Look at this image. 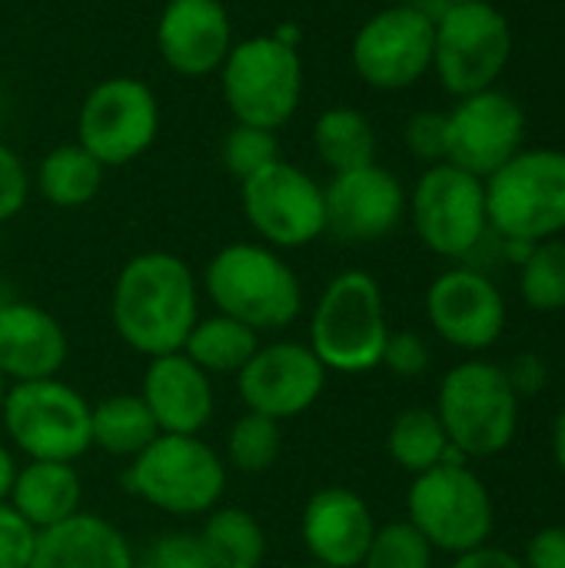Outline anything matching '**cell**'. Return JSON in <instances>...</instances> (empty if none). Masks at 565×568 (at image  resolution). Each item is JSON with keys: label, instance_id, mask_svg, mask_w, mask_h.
Instances as JSON below:
<instances>
[{"label": "cell", "instance_id": "cell-1", "mask_svg": "<svg viewBox=\"0 0 565 568\" xmlns=\"http://www.w3.org/2000/svg\"><path fill=\"white\" fill-rule=\"evenodd\" d=\"M200 280L167 250H147L123 263L110 290V323L123 346L153 359L180 353L200 320Z\"/></svg>", "mask_w": 565, "mask_h": 568}, {"label": "cell", "instance_id": "cell-2", "mask_svg": "<svg viewBox=\"0 0 565 568\" xmlns=\"http://www.w3.org/2000/svg\"><path fill=\"white\" fill-rule=\"evenodd\" d=\"M216 313L253 333H283L303 313V283L280 250L253 240L220 246L200 280Z\"/></svg>", "mask_w": 565, "mask_h": 568}, {"label": "cell", "instance_id": "cell-3", "mask_svg": "<svg viewBox=\"0 0 565 568\" xmlns=\"http://www.w3.org/2000/svg\"><path fill=\"white\" fill-rule=\"evenodd\" d=\"M383 286L366 270L336 273L313 303L306 346L326 373L360 376L380 369L390 339Z\"/></svg>", "mask_w": 565, "mask_h": 568}, {"label": "cell", "instance_id": "cell-4", "mask_svg": "<svg viewBox=\"0 0 565 568\" xmlns=\"http://www.w3.org/2000/svg\"><path fill=\"white\" fill-rule=\"evenodd\" d=\"M123 489L173 519H203L223 503L226 463L203 436L160 433L123 469Z\"/></svg>", "mask_w": 565, "mask_h": 568}, {"label": "cell", "instance_id": "cell-5", "mask_svg": "<svg viewBox=\"0 0 565 568\" xmlns=\"http://www.w3.org/2000/svg\"><path fill=\"white\" fill-rule=\"evenodd\" d=\"M433 409L466 459L500 456L519 429V393L506 369L490 359L456 363L443 376Z\"/></svg>", "mask_w": 565, "mask_h": 568}, {"label": "cell", "instance_id": "cell-6", "mask_svg": "<svg viewBox=\"0 0 565 568\" xmlns=\"http://www.w3.org/2000/svg\"><path fill=\"white\" fill-rule=\"evenodd\" d=\"M483 186L490 233L500 240L543 243L565 233V150L523 146Z\"/></svg>", "mask_w": 565, "mask_h": 568}, {"label": "cell", "instance_id": "cell-7", "mask_svg": "<svg viewBox=\"0 0 565 568\" xmlns=\"http://www.w3.org/2000/svg\"><path fill=\"white\" fill-rule=\"evenodd\" d=\"M220 90L236 123L276 133L303 100L300 47L280 43L273 33L236 40L220 67Z\"/></svg>", "mask_w": 565, "mask_h": 568}, {"label": "cell", "instance_id": "cell-8", "mask_svg": "<svg viewBox=\"0 0 565 568\" xmlns=\"http://www.w3.org/2000/svg\"><path fill=\"white\" fill-rule=\"evenodd\" d=\"M406 523L433 546V552L463 556L490 546L496 529V506L470 463H443L413 476L406 489Z\"/></svg>", "mask_w": 565, "mask_h": 568}, {"label": "cell", "instance_id": "cell-9", "mask_svg": "<svg viewBox=\"0 0 565 568\" xmlns=\"http://www.w3.org/2000/svg\"><path fill=\"white\" fill-rule=\"evenodd\" d=\"M0 426L27 459L77 463L93 449L90 399L60 376L7 386Z\"/></svg>", "mask_w": 565, "mask_h": 568}, {"label": "cell", "instance_id": "cell-10", "mask_svg": "<svg viewBox=\"0 0 565 568\" xmlns=\"http://www.w3.org/2000/svg\"><path fill=\"white\" fill-rule=\"evenodd\" d=\"M513 53V27L490 0L453 3L436 13L433 73L460 100L496 87Z\"/></svg>", "mask_w": 565, "mask_h": 568}, {"label": "cell", "instance_id": "cell-11", "mask_svg": "<svg viewBox=\"0 0 565 568\" xmlns=\"http://www.w3.org/2000/svg\"><path fill=\"white\" fill-rule=\"evenodd\" d=\"M406 213L420 243L443 260H470L490 236L483 180L446 160L423 170Z\"/></svg>", "mask_w": 565, "mask_h": 568}, {"label": "cell", "instance_id": "cell-12", "mask_svg": "<svg viewBox=\"0 0 565 568\" xmlns=\"http://www.w3.org/2000/svg\"><path fill=\"white\" fill-rule=\"evenodd\" d=\"M160 133L157 93L127 73L100 80L80 103L77 143L107 170L140 160Z\"/></svg>", "mask_w": 565, "mask_h": 568}, {"label": "cell", "instance_id": "cell-13", "mask_svg": "<svg viewBox=\"0 0 565 568\" xmlns=\"http://www.w3.org/2000/svg\"><path fill=\"white\" fill-rule=\"evenodd\" d=\"M240 206L260 243L273 250H300L326 233L323 183L283 156L240 183Z\"/></svg>", "mask_w": 565, "mask_h": 568}, {"label": "cell", "instance_id": "cell-14", "mask_svg": "<svg viewBox=\"0 0 565 568\" xmlns=\"http://www.w3.org/2000/svg\"><path fill=\"white\" fill-rule=\"evenodd\" d=\"M436 13L393 3L373 13L350 43L356 77L373 90H406L433 70Z\"/></svg>", "mask_w": 565, "mask_h": 568}, {"label": "cell", "instance_id": "cell-15", "mask_svg": "<svg viewBox=\"0 0 565 568\" xmlns=\"http://www.w3.org/2000/svg\"><path fill=\"white\" fill-rule=\"evenodd\" d=\"M233 379L246 413L286 423L320 403L330 373L306 343L273 339L260 343L250 363Z\"/></svg>", "mask_w": 565, "mask_h": 568}, {"label": "cell", "instance_id": "cell-16", "mask_svg": "<svg viewBox=\"0 0 565 568\" xmlns=\"http://www.w3.org/2000/svg\"><path fill=\"white\" fill-rule=\"evenodd\" d=\"M526 140V113L500 87L460 97L446 113V163L486 180L509 163Z\"/></svg>", "mask_w": 565, "mask_h": 568}, {"label": "cell", "instance_id": "cell-17", "mask_svg": "<svg viewBox=\"0 0 565 568\" xmlns=\"http://www.w3.org/2000/svg\"><path fill=\"white\" fill-rule=\"evenodd\" d=\"M426 320L453 349L483 353L496 346L506 329V300L483 270L453 266L430 283Z\"/></svg>", "mask_w": 565, "mask_h": 568}, {"label": "cell", "instance_id": "cell-18", "mask_svg": "<svg viewBox=\"0 0 565 568\" xmlns=\"http://www.w3.org/2000/svg\"><path fill=\"white\" fill-rule=\"evenodd\" d=\"M326 233L343 243H376L406 216V190L400 176L380 163L333 173L323 183Z\"/></svg>", "mask_w": 565, "mask_h": 568}, {"label": "cell", "instance_id": "cell-19", "mask_svg": "<svg viewBox=\"0 0 565 568\" xmlns=\"http://www.w3.org/2000/svg\"><path fill=\"white\" fill-rule=\"evenodd\" d=\"M157 53L180 77L220 73L233 50V23L223 0H167L157 17Z\"/></svg>", "mask_w": 565, "mask_h": 568}, {"label": "cell", "instance_id": "cell-20", "mask_svg": "<svg viewBox=\"0 0 565 568\" xmlns=\"http://www.w3.org/2000/svg\"><path fill=\"white\" fill-rule=\"evenodd\" d=\"M376 536L370 503L346 486L316 489L300 516V539L316 566L360 568Z\"/></svg>", "mask_w": 565, "mask_h": 568}, {"label": "cell", "instance_id": "cell-21", "mask_svg": "<svg viewBox=\"0 0 565 568\" xmlns=\"http://www.w3.org/2000/svg\"><path fill=\"white\" fill-rule=\"evenodd\" d=\"M140 399L147 403L157 429L170 436H200L216 409L213 376H206L183 353L147 359Z\"/></svg>", "mask_w": 565, "mask_h": 568}, {"label": "cell", "instance_id": "cell-22", "mask_svg": "<svg viewBox=\"0 0 565 568\" xmlns=\"http://www.w3.org/2000/svg\"><path fill=\"white\" fill-rule=\"evenodd\" d=\"M70 339L63 323L27 300L0 303V376L7 386L53 379L67 366Z\"/></svg>", "mask_w": 565, "mask_h": 568}, {"label": "cell", "instance_id": "cell-23", "mask_svg": "<svg viewBox=\"0 0 565 568\" xmlns=\"http://www.w3.org/2000/svg\"><path fill=\"white\" fill-rule=\"evenodd\" d=\"M30 568H137V556L113 523L80 509L67 523L37 532Z\"/></svg>", "mask_w": 565, "mask_h": 568}, {"label": "cell", "instance_id": "cell-24", "mask_svg": "<svg viewBox=\"0 0 565 568\" xmlns=\"http://www.w3.org/2000/svg\"><path fill=\"white\" fill-rule=\"evenodd\" d=\"M7 506L33 529H53L83 509V479L73 463L27 459L17 466Z\"/></svg>", "mask_w": 565, "mask_h": 568}, {"label": "cell", "instance_id": "cell-25", "mask_svg": "<svg viewBox=\"0 0 565 568\" xmlns=\"http://www.w3.org/2000/svg\"><path fill=\"white\" fill-rule=\"evenodd\" d=\"M386 453L390 459L406 469L410 476L430 473L443 463L450 466H466L470 459L450 443L440 416L433 406H410L403 409L386 433Z\"/></svg>", "mask_w": 565, "mask_h": 568}, {"label": "cell", "instance_id": "cell-26", "mask_svg": "<svg viewBox=\"0 0 565 568\" xmlns=\"http://www.w3.org/2000/svg\"><path fill=\"white\" fill-rule=\"evenodd\" d=\"M160 436L140 393H117L90 403V443L113 459H133Z\"/></svg>", "mask_w": 565, "mask_h": 568}, {"label": "cell", "instance_id": "cell-27", "mask_svg": "<svg viewBox=\"0 0 565 568\" xmlns=\"http://www.w3.org/2000/svg\"><path fill=\"white\" fill-rule=\"evenodd\" d=\"M103 173L107 166L93 153H87L80 143H63V146H53L37 163L33 186L50 206L77 210V206H87L100 193Z\"/></svg>", "mask_w": 565, "mask_h": 568}, {"label": "cell", "instance_id": "cell-28", "mask_svg": "<svg viewBox=\"0 0 565 568\" xmlns=\"http://www.w3.org/2000/svg\"><path fill=\"white\" fill-rule=\"evenodd\" d=\"M313 150L330 173H346L376 163V130L366 113L353 106H330L313 123Z\"/></svg>", "mask_w": 565, "mask_h": 568}, {"label": "cell", "instance_id": "cell-29", "mask_svg": "<svg viewBox=\"0 0 565 568\" xmlns=\"http://www.w3.org/2000/svg\"><path fill=\"white\" fill-rule=\"evenodd\" d=\"M256 346H260V333L223 313H213L196 320L180 353L190 363H196L206 376H236L250 363Z\"/></svg>", "mask_w": 565, "mask_h": 568}, {"label": "cell", "instance_id": "cell-30", "mask_svg": "<svg viewBox=\"0 0 565 568\" xmlns=\"http://www.w3.org/2000/svg\"><path fill=\"white\" fill-rule=\"evenodd\" d=\"M213 568H263L266 532L260 519L236 506H216L196 529Z\"/></svg>", "mask_w": 565, "mask_h": 568}, {"label": "cell", "instance_id": "cell-31", "mask_svg": "<svg viewBox=\"0 0 565 568\" xmlns=\"http://www.w3.org/2000/svg\"><path fill=\"white\" fill-rule=\"evenodd\" d=\"M519 293L523 303L536 313H563L565 310V240L553 236L533 243L526 260L519 263Z\"/></svg>", "mask_w": 565, "mask_h": 568}, {"label": "cell", "instance_id": "cell-32", "mask_svg": "<svg viewBox=\"0 0 565 568\" xmlns=\"http://www.w3.org/2000/svg\"><path fill=\"white\" fill-rule=\"evenodd\" d=\"M280 449H283L280 423H273L266 416H256V413H243L226 433L223 463H226V469L233 466L236 473L260 476V473H270L276 466Z\"/></svg>", "mask_w": 565, "mask_h": 568}, {"label": "cell", "instance_id": "cell-33", "mask_svg": "<svg viewBox=\"0 0 565 568\" xmlns=\"http://www.w3.org/2000/svg\"><path fill=\"white\" fill-rule=\"evenodd\" d=\"M433 546L406 519H400L376 526L360 568H433Z\"/></svg>", "mask_w": 565, "mask_h": 568}, {"label": "cell", "instance_id": "cell-34", "mask_svg": "<svg viewBox=\"0 0 565 568\" xmlns=\"http://www.w3.org/2000/svg\"><path fill=\"white\" fill-rule=\"evenodd\" d=\"M223 166L230 176H236L240 183L250 180L253 173H260L263 166H270L273 160H280V140L273 130H260V126H246V123H233V130L223 136Z\"/></svg>", "mask_w": 565, "mask_h": 568}, {"label": "cell", "instance_id": "cell-35", "mask_svg": "<svg viewBox=\"0 0 565 568\" xmlns=\"http://www.w3.org/2000/svg\"><path fill=\"white\" fill-rule=\"evenodd\" d=\"M143 568H213L200 532H163L150 542Z\"/></svg>", "mask_w": 565, "mask_h": 568}, {"label": "cell", "instance_id": "cell-36", "mask_svg": "<svg viewBox=\"0 0 565 568\" xmlns=\"http://www.w3.org/2000/svg\"><path fill=\"white\" fill-rule=\"evenodd\" d=\"M406 146L416 160H423L426 166L443 163L446 160V113L440 110H420L406 120Z\"/></svg>", "mask_w": 565, "mask_h": 568}, {"label": "cell", "instance_id": "cell-37", "mask_svg": "<svg viewBox=\"0 0 565 568\" xmlns=\"http://www.w3.org/2000/svg\"><path fill=\"white\" fill-rule=\"evenodd\" d=\"M430 363H433V353H430L426 339L420 333L403 329V333H390L380 366H386L393 376L416 379V376H423L430 369Z\"/></svg>", "mask_w": 565, "mask_h": 568}, {"label": "cell", "instance_id": "cell-38", "mask_svg": "<svg viewBox=\"0 0 565 568\" xmlns=\"http://www.w3.org/2000/svg\"><path fill=\"white\" fill-rule=\"evenodd\" d=\"M27 200H30V173L17 156V150H10L0 140V226L20 216Z\"/></svg>", "mask_w": 565, "mask_h": 568}, {"label": "cell", "instance_id": "cell-39", "mask_svg": "<svg viewBox=\"0 0 565 568\" xmlns=\"http://www.w3.org/2000/svg\"><path fill=\"white\" fill-rule=\"evenodd\" d=\"M33 546L37 532L7 503H0V568H30Z\"/></svg>", "mask_w": 565, "mask_h": 568}, {"label": "cell", "instance_id": "cell-40", "mask_svg": "<svg viewBox=\"0 0 565 568\" xmlns=\"http://www.w3.org/2000/svg\"><path fill=\"white\" fill-rule=\"evenodd\" d=\"M523 568H565V526H546L526 542Z\"/></svg>", "mask_w": 565, "mask_h": 568}, {"label": "cell", "instance_id": "cell-41", "mask_svg": "<svg viewBox=\"0 0 565 568\" xmlns=\"http://www.w3.org/2000/svg\"><path fill=\"white\" fill-rule=\"evenodd\" d=\"M506 369V376H509V383H513V389L519 393V399L523 396H536L543 386H546V366H543V359L536 356V353H526V356H519L513 366H503Z\"/></svg>", "mask_w": 565, "mask_h": 568}, {"label": "cell", "instance_id": "cell-42", "mask_svg": "<svg viewBox=\"0 0 565 568\" xmlns=\"http://www.w3.org/2000/svg\"><path fill=\"white\" fill-rule=\"evenodd\" d=\"M450 568H523V562H519L513 552H506V549L483 546V549H473V552L453 556V566Z\"/></svg>", "mask_w": 565, "mask_h": 568}, {"label": "cell", "instance_id": "cell-43", "mask_svg": "<svg viewBox=\"0 0 565 568\" xmlns=\"http://www.w3.org/2000/svg\"><path fill=\"white\" fill-rule=\"evenodd\" d=\"M13 473H17V459H13L10 446H3V439H0V503H7V496H10Z\"/></svg>", "mask_w": 565, "mask_h": 568}, {"label": "cell", "instance_id": "cell-44", "mask_svg": "<svg viewBox=\"0 0 565 568\" xmlns=\"http://www.w3.org/2000/svg\"><path fill=\"white\" fill-rule=\"evenodd\" d=\"M553 459L565 473V403L563 409H559V416H556V426H553Z\"/></svg>", "mask_w": 565, "mask_h": 568}, {"label": "cell", "instance_id": "cell-45", "mask_svg": "<svg viewBox=\"0 0 565 568\" xmlns=\"http://www.w3.org/2000/svg\"><path fill=\"white\" fill-rule=\"evenodd\" d=\"M453 3H483V0H443V7H453Z\"/></svg>", "mask_w": 565, "mask_h": 568}, {"label": "cell", "instance_id": "cell-46", "mask_svg": "<svg viewBox=\"0 0 565 568\" xmlns=\"http://www.w3.org/2000/svg\"><path fill=\"white\" fill-rule=\"evenodd\" d=\"M3 396H7V379L0 376V409H3Z\"/></svg>", "mask_w": 565, "mask_h": 568}, {"label": "cell", "instance_id": "cell-47", "mask_svg": "<svg viewBox=\"0 0 565 568\" xmlns=\"http://www.w3.org/2000/svg\"><path fill=\"white\" fill-rule=\"evenodd\" d=\"M306 568H330V566H316V562H310V566Z\"/></svg>", "mask_w": 565, "mask_h": 568}]
</instances>
